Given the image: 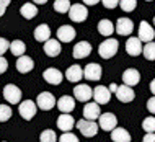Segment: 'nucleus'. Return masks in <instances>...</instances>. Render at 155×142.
Returning <instances> with one entry per match:
<instances>
[{
	"mask_svg": "<svg viewBox=\"0 0 155 142\" xmlns=\"http://www.w3.org/2000/svg\"><path fill=\"white\" fill-rule=\"evenodd\" d=\"M43 78L49 83V85H61L64 75H62V72H61L59 69L49 67V69H46L44 72H43Z\"/></svg>",
	"mask_w": 155,
	"mask_h": 142,
	"instance_id": "12",
	"label": "nucleus"
},
{
	"mask_svg": "<svg viewBox=\"0 0 155 142\" xmlns=\"http://www.w3.org/2000/svg\"><path fill=\"white\" fill-rule=\"evenodd\" d=\"M98 126L103 129V131L111 132L113 129L118 126V118H116L113 113H101L98 116Z\"/></svg>",
	"mask_w": 155,
	"mask_h": 142,
	"instance_id": "7",
	"label": "nucleus"
},
{
	"mask_svg": "<svg viewBox=\"0 0 155 142\" xmlns=\"http://www.w3.org/2000/svg\"><path fill=\"white\" fill-rule=\"evenodd\" d=\"M65 78L69 82H72V83H78L83 78V69L78 64L70 65V67L65 70Z\"/></svg>",
	"mask_w": 155,
	"mask_h": 142,
	"instance_id": "22",
	"label": "nucleus"
},
{
	"mask_svg": "<svg viewBox=\"0 0 155 142\" xmlns=\"http://www.w3.org/2000/svg\"><path fill=\"white\" fill-rule=\"evenodd\" d=\"M35 69V61L31 59L30 56H20L18 61H16V70H18L20 74H28L31 72V70Z\"/></svg>",
	"mask_w": 155,
	"mask_h": 142,
	"instance_id": "20",
	"label": "nucleus"
},
{
	"mask_svg": "<svg viewBox=\"0 0 155 142\" xmlns=\"http://www.w3.org/2000/svg\"><path fill=\"white\" fill-rule=\"evenodd\" d=\"M83 2V5H88V7H93V5H96V3H100L101 0H82Z\"/></svg>",
	"mask_w": 155,
	"mask_h": 142,
	"instance_id": "43",
	"label": "nucleus"
},
{
	"mask_svg": "<svg viewBox=\"0 0 155 142\" xmlns=\"http://www.w3.org/2000/svg\"><path fill=\"white\" fill-rule=\"evenodd\" d=\"M114 95L121 103H131V101H134V98H136V93H134L132 87H127V85H119L118 88H116Z\"/></svg>",
	"mask_w": 155,
	"mask_h": 142,
	"instance_id": "10",
	"label": "nucleus"
},
{
	"mask_svg": "<svg viewBox=\"0 0 155 142\" xmlns=\"http://www.w3.org/2000/svg\"><path fill=\"white\" fill-rule=\"evenodd\" d=\"M18 113L23 119L31 121L38 113V106H36L35 101H31V100H25V101L18 103Z\"/></svg>",
	"mask_w": 155,
	"mask_h": 142,
	"instance_id": "4",
	"label": "nucleus"
},
{
	"mask_svg": "<svg viewBox=\"0 0 155 142\" xmlns=\"http://www.w3.org/2000/svg\"><path fill=\"white\" fill-rule=\"evenodd\" d=\"M153 26H155V16H153Z\"/></svg>",
	"mask_w": 155,
	"mask_h": 142,
	"instance_id": "47",
	"label": "nucleus"
},
{
	"mask_svg": "<svg viewBox=\"0 0 155 142\" xmlns=\"http://www.w3.org/2000/svg\"><path fill=\"white\" fill-rule=\"evenodd\" d=\"M21 90L15 85V83H8L3 87V98L7 100L8 105H18L21 101Z\"/></svg>",
	"mask_w": 155,
	"mask_h": 142,
	"instance_id": "2",
	"label": "nucleus"
},
{
	"mask_svg": "<svg viewBox=\"0 0 155 142\" xmlns=\"http://www.w3.org/2000/svg\"><path fill=\"white\" fill-rule=\"evenodd\" d=\"M57 39L61 41V43H70V41L75 39V30L74 26H70V25H62V26L57 30Z\"/></svg>",
	"mask_w": 155,
	"mask_h": 142,
	"instance_id": "15",
	"label": "nucleus"
},
{
	"mask_svg": "<svg viewBox=\"0 0 155 142\" xmlns=\"http://www.w3.org/2000/svg\"><path fill=\"white\" fill-rule=\"evenodd\" d=\"M101 3H103L104 8H108V10H113V8L118 7L119 0H101Z\"/></svg>",
	"mask_w": 155,
	"mask_h": 142,
	"instance_id": "38",
	"label": "nucleus"
},
{
	"mask_svg": "<svg viewBox=\"0 0 155 142\" xmlns=\"http://www.w3.org/2000/svg\"><path fill=\"white\" fill-rule=\"evenodd\" d=\"M83 77L87 80H91V82H98L101 78V65L100 64H88L85 69H83Z\"/></svg>",
	"mask_w": 155,
	"mask_h": 142,
	"instance_id": "17",
	"label": "nucleus"
},
{
	"mask_svg": "<svg viewBox=\"0 0 155 142\" xmlns=\"http://www.w3.org/2000/svg\"><path fill=\"white\" fill-rule=\"evenodd\" d=\"M150 91H152V93L155 95V78H153L152 82H150Z\"/></svg>",
	"mask_w": 155,
	"mask_h": 142,
	"instance_id": "46",
	"label": "nucleus"
},
{
	"mask_svg": "<svg viewBox=\"0 0 155 142\" xmlns=\"http://www.w3.org/2000/svg\"><path fill=\"white\" fill-rule=\"evenodd\" d=\"M8 49H10V43H8L5 38H0V56H3Z\"/></svg>",
	"mask_w": 155,
	"mask_h": 142,
	"instance_id": "37",
	"label": "nucleus"
},
{
	"mask_svg": "<svg viewBox=\"0 0 155 142\" xmlns=\"http://www.w3.org/2000/svg\"><path fill=\"white\" fill-rule=\"evenodd\" d=\"M91 97H93V90H91V87L85 85V83H78L77 87H74V98L75 100L87 103L88 100H91Z\"/></svg>",
	"mask_w": 155,
	"mask_h": 142,
	"instance_id": "8",
	"label": "nucleus"
},
{
	"mask_svg": "<svg viewBox=\"0 0 155 142\" xmlns=\"http://www.w3.org/2000/svg\"><path fill=\"white\" fill-rule=\"evenodd\" d=\"M126 52L132 57L140 56L142 54V41L139 38H134V36L127 38V41H126Z\"/></svg>",
	"mask_w": 155,
	"mask_h": 142,
	"instance_id": "14",
	"label": "nucleus"
},
{
	"mask_svg": "<svg viewBox=\"0 0 155 142\" xmlns=\"http://www.w3.org/2000/svg\"><path fill=\"white\" fill-rule=\"evenodd\" d=\"M39 142H57V136L52 129H44L39 136Z\"/></svg>",
	"mask_w": 155,
	"mask_h": 142,
	"instance_id": "32",
	"label": "nucleus"
},
{
	"mask_svg": "<svg viewBox=\"0 0 155 142\" xmlns=\"http://www.w3.org/2000/svg\"><path fill=\"white\" fill-rule=\"evenodd\" d=\"M142 142H155V132H147L144 136V139H142Z\"/></svg>",
	"mask_w": 155,
	"mask_h": 142,
	"instance_id": "42",
	"label": "nucleus"
},
{
	"mask_svg": "<svg viewBox=\"0 0 155 142\" xmlns=\"http://www.w3.org/2000/svg\"><path fill=\"white\" fill-rule=\"evenodd\" d=\"M100 114H101V110H100V105L96 101L87 103V105L83 106V118L85 119L95 121V119H98Z\"/></svg>",
	"mask_w": 155,
	"mask_h": 142,
	"instance_id": "21",
	"label": "nucleus"
},
{
	"mask_svg": "<svg viewBox=\"0 0 155 142\" xmlns=\"http://www.w3.org/2000/svg\"><path fill=\"white\" fill-rule=\"evenodd\" d=\"M12 118V108L8 105H0V123H5Z\"/></svg>",
	"mask_w": 155,
	"mask_h": 142,
	"instance_id": "35",
	"label": "nucleus"
},
{
	"mask_svg": "<svg viewBox=\"0 0 155 142\" xmlns=\"http://www.w3.org/2000/svg\"><path fill=\"white\" fill-rule=\"evenodd\" d=\"M114 30H116V33H118V35H121V36H129V35H132L134 23H132L129 18L123 16V18H118V23L114 25Z\"/></svg>",
	"mask_w": 155,
	"mask_h": 142,
	"instance_id": "13",
	"label": "nucleus"
},
{
	"mask_svg": "<svg viewBox=\"0 0 155 142\" xmlns=\"http://www.w3.org/2000/svg\"><path fill=\"white\" fill-rule=\"evenodd\" d=\"M98 33L104 38H110L114 33V25H113L108 18H103L98 21Z\"/></svg>",
	"mask_w": 155,
	"mask_h": 142,
	"instance_id": "26",
	"label": "nucleus"
},
{
	"mask_svg": "<svg viewBox=\"0 0 155 142\" xmlns=\"http://www.w3.org/2000/svg\"><path fill=\"white\" fill-rule=\"evenodd\" d=\"M36 106L43 111H49L56 106V97L51 91H41L36 97Z\"/></svg>",
	"mask_w": 155,
	"mask_h": 142,
	"instance_id": "6",
	"label": "nucleus"
},
{
	"mask_svg": "<svg viewBox=\"0 0 155 142\" xmlns=\"http://www.w3.org/2000/svg\"><path fill=\"white\" fill-rule=\"evenodd\" d=\"M142 52H144V57L147 61H155V43L153 41L145 43V46H142Z\"/></svg>",
	"mask_w": 155,
	"mask_h": 142,
	"instance_id": "30",
	"label": "nucleus"
},
{
	"mask_svg": "<svg viewBox=\"0 0 155 142\" xmlns=\"http://www.w3.org/2000/svg\"><path fill=\"white\" fill-rule=\"evenodd\" d=\"M88 16V8L83 3H75V5H70L69 8V18L75 23H83Z\"/></svg>",
	"mask_w": 155,
	"mask_h": 142,
	"instance_id": "3",
	"label": "nucleus"
},
{
	"mask_svg": "<svg viewBox=\"0 0 155 142\" xmlns=\"http://www.w3.org/2000/svg\"><path fill=\"white\" fill-rule=\"evenodd\" d=\"M43 49H44L46 56H49V57H57V56L62 52L61 41H59V39H52V38H49V39L46 41Z\"/></svg>",
	"mask_w": 155,
	"mask_h": 142,
	"instance_id": "18",
	"label": "nucleus"
},
{
	"mask_svg": "<svg viewBox=\"0 0 155 142\" xmlns=\"http://www.w3.org/2000/svg\"><path fill=\"white\" fill-rule=\"evenodd\" d=\"M123 82L127 87H134L140 82V74L137 69H126L123 74Z\"/></svg>",
	"mask_w": 155,
	"mask_h": 142,
	"instance_id": "24",
	"label": "nucleus"
},
{
	"mask_svg": "<svg viewBox=\"0 0 155 142\" xmlns=\"http://www.w3.org/2000/svg\"><path fill=\"white\" fill-rule=\"evenodd\" d=\"M56 106L59 108L61 113H70V111H74V108H75V98L69 97V95H64V97H61L56 101Z\"/></svg>",
	"mask_w": 155,
	"mask_h": 142,
	"instance_id": "23",
	"label": "nucleus"
},
{
	"mask_svg": "<svg viewBox=\"0 0 155 142\" xmlns=\"http://www.w3.org/2000/svg\"><path fill=\"white\" fill-rule=\"evenodd\" d=\"M111 140L113 142H131V134H129L124 127L116 126L111 131Z\"/></svg>",
	"mask_w": 155,
	"mask_h": 142,
	"instance_id": "25",
	"label": "nucleus"
},
{
	"mask_svg": "<svg viewBox=\"0 0 155 142\" xmlns=\"http://www.w3.org/2000/svg\"><path fill=\"white\" fill-rule=\"evenodd\" d=\"M118 48H119L118 39H114V38H106V39L98 46V54H100L101 59H111V57L116 56Z\"/></svg>",
	"mask_w": 155,
	"mask_h": 142,
	"instance_id": "1",
	"label": "nucleus"
},
{
	"mask_svg": "<svg viewBox=\"0 0 155 142\" xmlns=\"http://www.w3.org/2000/svg\"><path fill=\"white\" fill-rule=\"evenodd\" d=\"M10 2H12V0H0V16L5 15V12H7L8 5H10Z\"/></svg>",
	"mask_w": 155,
	"mask_h": 142,
	"instance_id": "40",
	"label": "nucleus"
},
{
	"mask_svg": "<svg viewBox=\"0 0 155 142\" xmlns=\"http://www.w3.org/2000/svg\"><path fill=\"white\" fill-rule=\"evenodd\" d=\"M119 7H121V10H124L126 13H129V12L136 10L137 0H119Z\"/></svg>",
	"mask_w": 155,
	"mask_h": 142,
	"instance_id": "33",
	"label": "nucleus"
},
{
	"mask_svg": "<svg viewBox=\"0 0 155 142\" xmlns=\"http://www.w3.org/2000/svg\"><path fill=\"white\" fill-rule=\"evenodd\" d=\"M75 127H78V131L82 132V136L85 137H93L98 134V129L100 126L95 123V121H90V119H78V123L75 124Z\"/></svg>",
	"mask_w": 155,
	"mask_h": 142,
	"instance_id": "5",
	"label": "nucleus"
},
{
	"mask_svg": "<svg viewBox=\"0 0 155 142\" xmlns=\"http://www.w3.org/2000/svg\"><path fill=\"white\" fill-rule=\"evenodd\" d=\"M20 13H21L23 18L33 20V18L38 15V7H36V3H25V5H21V8H20Z\"/></svg>",
	"mask_w": 155,
	"mask_h": 142,
	"instance_id": "28",
	"label": "nucleus"
},
{
	"mask_svg": "<svg viewBox=\"0 0 155 142\" xmlns=\"http://www.w3.org/2000/svg\"><path fill=\"white\" fill-rule=\"evenodd\" d=\"M142 129L145 132H155V116H149L142 121Z\"/></svg>",
	"mask_w": 155,
	"mask_h": 142,
	"instance_id": "34",
	"label": "nucleus"
},
{
	"mask_svg": "<svg viewBox=\"0 0 155 142\" xmlns=\"http://www.w3.org/2000/svg\"><path fill=\"white\" fill-rule=\"evenodd\" d=\"M91 52V44L88 41H78L77 44L74 46V51H72V56L74 59H85V57H88Z\"/></svg>",
	"mask_w": 155,
	"mask_h": 142,
	"instance_id": "11",
	"label": "nucleus"
},
{
	"mask_svg": "<svg viewBox=\"0 0 155 142\" xmlns=\"http://www.w3.org/2000/svg\"><path fill=\"white\" fill-rule=\"evenodd\" d=\"M145 2H152V0H145Z\"/></svg>",
	"mask_w": 155,
	"mask_h": 142,
	"instance_id": "48",
	"label": "nucleus"
},
{
	"mask_svg": "<svg viewBox=\"0 0 155 142\" xmlns=\"http://www.w3.org/2000/svg\"><path fill=\"white\" fill-rule=\"evenodd\" d=\"M51 38V30H49L48 25H39L35 30V39L39 43H46V41Z\"/></svg>",
	"mask_w": 155,
	"mask_h": 142,
	"instance_id": "27",
	"label": "nucleus"
},
{
	"mask_svg": "<svg viewBox=\"0 0 155 142\" xmlns=\"http://www.w3.org/2000/svg\"><path fill=\"white\" fill-rule=\"evenodd\" d=\"M25 51H26V46H25V43L21 39H13L10 43V52L13 54L15 57H20V56H23Z\"/></svg>",
	"mask_w": 155,
	"mask_h": 142,
	"instance_id": "29",
	"label": "nucleus"
},
{
	"mask_svg": "<svg viewBox=\"0 0 155 142\" xmlns=\"http://www.w3.org/2000/svg\"><path fill=\"white\" fill-rule=\"evenodd\" d=\"M93 100L98 105H108L110 103V100H111V91L108 87H104V85H98V87H95L93 88Z\"/></svg>",
	"mask_w": 155,
	"mask_h": 142,
	"instance_id": "9",
	"label": "nucleus"
},
{
	"mask_svg": "<svg viewBox=\"0 0 155 142\" xmlns=\"http://www.w3.org/2000/svg\"><path fill=\"white\" fill-rule=\"evenodd\" d=\"M57 127L61 129L62 132H69L75 127V119L72 114L69 113H62V114L57 118Z\"/></svg>",
	"mask_w": 155,
	"mask_h": 142,
	"instance_id": "16",
	"label": "nucleus"
},
{
	"mask_svg": "<svg viewBox=\"0 0 155 142\" xmlns=\"http://www.w3.org/2000/svg\"><path fill=\"white\" fill-rule=\"evenodd\" d=\"M49 0H33V3H36V5H44V3H48Z\"/></svg>",
	"mask_w": 155,
	"mask_h": 142,
	"instance_id": "44",
	"label": "nucleus"
},
{
	"mask_svg": "<svg viewBox=\"0 0 155 142\" xmlns=\"http://www.w3.org/2000/svg\"><path fill=\"white\" fill-rule=\"evenodd\" d=\"M147 110H149V113L155 114V95H153L152 98L147 100Z\"/></svg>",
	"mask_w": 155,
	"mask_h": 142,
	"instance_id": "41",
	"label": "nucleus"
},
{
	"mask_svg": "<svg viewBox=\"0 0 155 142\" xmlns=\"http://www.w3.org/2000/svg\"><path fill=\"white\" fill-rule=\"evenodd\" d=\"M70 8V0H56L54 2V10L57 13H69Z\"/></svg>",
	"mask_w": 155,
	"mask_h": 142,
	"instance_id": "31",
	"label": "nucleus"
},
{
	"mask_svg": "<svg viewBox=\"0 0 155 142\" xmlns=\"http://www.w3.org/2000/svg\"><path fill=\"white\" fill-rule=\"evenodd\" d=\"M7 69H8V61H7L3 56H0V75L5 74Z\"/></svg>",
	"mask_w": 155,
	"mask_h": 142,
	"instance_id": "39",
	"label": "nucleus"
},
{
	"mask_svg": "<svg viewBox=\"0 0 155 142\" xmlns=\"http://www.w3.org/2000/svg\"><path fill=\"white\" fill-rule=\"evenodd\" d=\"M139 38L140 41H144V43H150V41H153V38H155V31H153V28L150 26V25L147 21H140L139 25Z\"/></svg>",
	"mask_w": 155,
	"mask_h": 142,
	"instance_id": "19",
	"label": "nucleus"
},
{
	"mask_svg": "<svg viewBox=\"0 0 155 142\" xmlns=\"http://www.w3.org/2000/svg\"><path fill=\"white\" fill-rule=\"evenodd\" d=\"M57 140L59 142H80L78 140V137L74 134L72 131H69V132H64L61 137H57Z\"/></svg>",
	"mask_w": 155,
	"mask_h": 142,
	"instance_id": "36",
	"label": "nucleus"
},
{
	"mask_svg": "<svg viewBox=\"0 0 155 142\" xmlns=\"http://www.w3.org/2000/svg\"><path fill=\"white\" fill-rule=\"evenodd\" d=\"M108 88H110V91H111V93H114V91H116V88H118V85H116V83H111V85L108 87Z\"/></svg>",
	"mask_w": 155,
	"mask_h": 142,
	"instance_id": "45",
	"label": "nucleus"
}]
</instances>
